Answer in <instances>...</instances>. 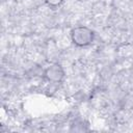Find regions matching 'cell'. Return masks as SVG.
<instances>
[{
  "mask_svg": "<svg viewBox=\"0 0 133 133\" xmlns=\"http://www.w3.org/2000/svg\"><path fill=\"white\" fill-rule=\"evenodd\" d=\"M64 0H45V3L52 9L58 8L59 6H61L63 4Z\"/></svg>",
  "mask_w": 133,
  "mask_h": 133,
  "instance_id": "3",
  "label": "cell"
},
{
  "mask_svg": "<svg viewBox=\"0 0 133 133\" xmlns=\"http://www.w3.org/2000/svg\"><path fill=\"white\" fill-rule=\"evenodd\" d=\"M43 77L51 83H60L65 77V72L60 63L54 62L45 69Z\"/></svg>",
  "mask_w": 133,
  "mask_h": 133,
  "instance_id": "2",
  "label": "cell"
},
{
  "mask_svg": "<svg viewBox=\"0 0 133 133\" xmlns=\"http://www.w3.org/2000/svg\"><path fill=\"white\" fill-rule=\"evenodd\" d=\"M71 41L79 48H85L90 46L95 41V32L87 26H76L71 30Z\"/></svg>",
  "mask_w": 133,
  "mask_h": 133,
  "instance_id": "1",
  "label": "cell"
}]
</instances>
